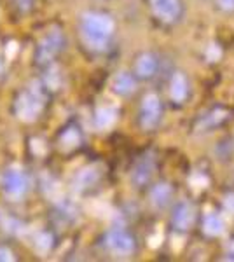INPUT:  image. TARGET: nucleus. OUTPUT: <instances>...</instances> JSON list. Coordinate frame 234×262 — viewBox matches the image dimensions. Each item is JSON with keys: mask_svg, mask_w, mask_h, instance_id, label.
Segmentation results:
<instances>
[{"mask_svg": "<svg viewBox=\"0 0 234 262\" xmlns=\"http://www.w3.org/2000/svg\"><path fill=\"white\" fill-rule=\"evenodd\" d=\"M114 32V21L107 14L89 12L82 18L80 33L84 42L93 49H103Z\"/></svg>", "mask_w": 234, "mask_h": 262, "instance_id": "f257e3e1", "label": "nucleus"}, {"mask_svg": "<svg viewBox=\"0 0 234 262\" xmlns=\"http://www.w3.org/2000/svg\"><path fill=\"white\" fill-rule=\"evenodd\" d=\"M40 108H42V98L35 91L23 93V95L16 100V105H14L16 114H18V117L23 121H33L39 116Z\"/></svg>", "mask_w": 234, "mask_h": 262, "instance_id": "f03ea898", "label": "nucleus"}, {"mask_svg": "<svg viewBox=\"0 0 234 262\" xmlns=\"http://www.w3.org/2000/svg\"><path fill=\"white\" fill-rule=\"evenodd\" d=\"M163 114L161 107V100L157 95H147L142 101V108H140V122L145 129H152L157 126Z\"/></svg>", "mask_w": 234, "mask_h": 262, "instance_id": "7ed1b4c3", "label": "nucleus"}, {"mask_svg": "<svg viewBox=\"0 0 234 262\" xmlns=\"http://www.w3.org/2000/svg\"><path fill=\"white\" fill-rule=\"evenodd\" d=\"M107 243H109L110 250L114 253H119V255H127V253H131L135 248L133 238L124 231H112L107 238Z\"/></svg>", "mask_w": 234, "mask_h": 262, "instance_id": "20e7f679", "label": "nucleus"}, {"mask_svg": "<svg viewBox=\"0 0 234 262\" xmlns=\"http://www.w3.org/2000/svg\"><path fill=\"white\" fill-rule=\"evenodd\" d=\"M152 9L163 21H175L180 16V0H151Z\"/></svg>", "mask_w": 234, "mask_h": 262, "instance_id": "39448f33", "label": "nucleus"}, {"mask_svg": "<svg viewBox=\"0 0 234 262\" xmlns=\"http://www.w3.org/2000/svg\"><path fill=\"white\" fill-rule=\"evenodd\" d=\"M4 189L9 196L18 198L27 191V179L19 170H9L4 177Z\"/></svg>", "mask_w": 234, "mask_h": 262, "instance_id": "423d86ee", "label": "nucleus"}, {"mask_svg": "<svg viewBox=\"0 0 234 262\" xmlns=\"http://www.w3.org/2000/svg\"><path fill=\"white\" fill-rule=\"evenodd\" d=\"M61 42H63V39H61V33L59 32H51L49 35H46L39 46V60L49 61L51 58L59 51V48H61Z\"/></svg>", "mask_w": 234, "mask_h": 262, "instance_id": "0eeeda50", "label": "nucleus"}, {"mask_svg": "<svg viewBox=\"0 0 234 262\" xmlns=\"http://www.w3.org/2000/svg\"><path fill=\"white\" fill-rule=\"evenodd\" d=\"M194 222V208L189 203H180L173 213V226L178 231H187Z\"/></svg>", "mask_w": 234, "mask_h": 262, "instance_id": "6e6552de", "label": "nucleus"}, {"mask_svg": "<svg viewBox=\"0 0 234 262\" xmlns=\"http://www.w3.org/2000/svg\"><path fill=\"white\" fill-rule=\"evenodd\" d=\"M187 81L182 74H177L175 77L172 79V84H169V95L175 101H184L187 98Z\"/></svg>", "mask_w": 234, "mask_h": 262, "instance_id": "1a4fd4ad", "label": "nucleus"}, {"mask_svg": "<svg viewBox=\"0 0 234 262\" xmlns=\"http://www.w3.org/2000/svg\"><path fill=\"white\" fill-rule=\"evenodd\" d=\"M156 67H157V63L154 60V56H152V54H143L137 61V74L140 77H152L156 72Z\"/></svg>", "mask_w": 234, "mask_h": 262, "instance_id": "9d476101", "label": "nucleus"}, {"mask_svg": "<svg viewBox=\"0 0 234 262\" xmlns=\"http://www.w3.org/2000/svg\"><path fill=\"white\" fill-rule=\"evenodd\" d=\"M114 90H116L119 95H130V93H133L135 91L133 77H131L130 74H126V72L119 74L116 77V81H114Z\"/></svg>", "mask_w": 234, "mask_h": 262, "instance_id": "9b49d317", "label": "nucleus"}, {"mask_svg": "<svg viewBox=\"0 0 234 262\" xmlns=\"http://www.w3.org/2000/svg\"><path fill=\"white\" fill-rule=\"evenodd\" d=\"M116 108H110V107H103L96 112V126L98 128H109V126L114 124L116 121Z\"/></svg>", "mask_w": 234, "mask_h": 262, "instance_id": "f8f14e48", "label": "nucleus"}, {"mask_svg": "<svg viewBox=\"0 0 234 262\" xmlns=\"http://www.w3.org/2000/svg\"><path fill=\"white\" fill-rule=\"evenodd\" d=\"M224 231V222L219 215H208L205 219V232L210 236H219Z\"/></svg>", "mask_w": 234, "mask_h": 262, "instance_id": "ddd939ff", "label": "nucleus"}, {"mask_svg": "<svg viewBox=\"0 0 234 262\" xmlns=\"http://www.w3.org/2000/svg\"><path fill=\"white\" fill-rule=\"evenodd\" d=\"M169 196H172V189L168 187L166 184H161L152 191V201H154L156 206H164L168 203Z\"/></svg>", "mask_w": 234, "mask_h": 262, "instance_id": "4468645a", "label": "nucleus"}, {"mask_svg": "<svg viewBox=\"0 0 234 262\" xmlns=\"http://www.w3.org/2000/svg\"><path fill=\"white\" fill-rule=\"evenodd\" d=\"M225 117H227V112L225 111H215V112H211L203 117L201 124H203V128H211V126L219 124L220 121H224Z\"/></svg>", "mask_w": 234, "mask_h": 262, "instance_id": "2eb2a0df", "label": "nucleus"}, {"mask_svg": "<svg viewBox=\"0 0 234 262\" xmlns=\"http://www.w3.org/2000/svg\"><path fill=\"white\" fill-rule=\"evenodd\" d=\"M61 143H63V147H67V149H74V147H77L79 145V133L75 129H69L61 137Z\"/></svg>", "mask_w": 234, "mask_h": 262, "instance_id": "dca6fc26", "label": "nucleus"}, {"mask_svg": "<svg viewBox=\"0 0 234 262\" xmlns=\"http://www.w3.org/2000/svg\"><path fill=\"white\" fill-rule=\"evenodd\" d=\"M96 180V173L95 170H86L84 173H80L79 177V182L82 184V187H88L89 184H93V182Z\"/></svg>", "mask_w": 234, "mask_h": 262, "instance_id": "f3484780", "label": "nucleus"}, {"mask_svg": "<svg viewBox=\"0 0 234 262\" xmlns=\"http://www.w3.org/2000/svg\"><path fill=\"white\" fill-rule=\"evenodd\" d=\"M219 6L224 11H234V0H219Z\"/></svg>", "mask_w": 234, "mask_h": 262, "instance_id": "a211bd4d", "label": "nucleus"}]
</instances>
